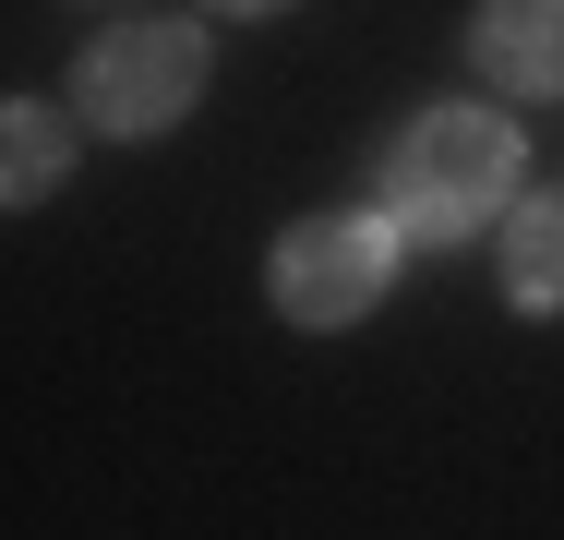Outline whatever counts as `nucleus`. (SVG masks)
Here are the masks:
<instances>
[{
  "label": "nucleus",
  "mask_w": 564,
  "mask_h": 540,
  "mask_svg": "<svg viewBox=\"0 0 564 540\" xmlns=\"http://www.w3.org/2000/svg\"><path fill=\"white\" fill-rule=\"evenodd\" d=\"M505 193H517V120H492V108H421L384 156V228L433 240V252L480 240Z\"/></svg>",
  "instance_id": "f257e3e1"
},
{
  "label": "nucleus",
  "mask_w": 564,
  "mask_h": 540,
  "mask_svg": "<svg viewBox=\"0 0 564 540\" xmlns=\"http://www.w3.org/2000/svg\"><path fill=\"white\" fill-rule=\"evenodd\" d=\"M73 97L97 132H169L181 108L205 97V36L193 24H109L73 73Z\"/></svg>",
  "instance_id": "f03ea898"
},
{
  "label": "nucleus",
  "mask_w": 564,
  "mask_h": 540,
  "mask_svg": "<svg viewBox=\"0 0 564 540\" xmlns=\"http://www.w3.org/2000/svg\"><path fill=\"white\" fill-rule=\"evenodd\" d=\"M384 277H397V228L384 216H313V228H289L264 252V289H276L289 324H360L384 301Z\"/></svg>",
  "instance_id": "7ed1b4c3"
},
{
  "label": "nucleus",
  "mask_w": 564,
  "mask_h": 540,
  "mask_svg": "<svg viewBox=\"0 0 564 540\" xmlns=\"http://www.w3.org/2000/svg\"><path fill=\"white\" fill-rule=\"evenodd\" d=\"M468 61L505 97H564V0H480Z\"/></svg>",
  "instance_id": "20e7f679"
},
{
  "label": "nucleus",
  "mask_w": 564,
  "mask_h": 540,
  "mask_svg": "<svg viewBox=\"0 0 564 540\" xmlns=\"http://www.w3.org/2000/svg\"><path fill=\"white\" fill-rule=\"evenodd\" d=\"M505 289L517 313H564V193H529L505 216Z\"/></svg>",
  "instance_id": "39448f33"
},
{
  "label": "nucleus",
  "mask_w": 564,
  "mask_h": 540,
  "mask_svg": "<svg viewBox=\"0 0 564 540\" xmlns=\"http://www.w3.org/2000/svg\"><path fill=\"white\" fill-rule=\"evenodd\" d=\"M61 169H73V120L61 108H0V205L61 193Z\"/></svg>",
  "instance_id": "423d86ee"
},
{
  "label": "nucleus",
  "mask_w": 564,
  "mask_h": 540,
  "mask_svg": "<svg viewBox=\"0 0 564 540\" xmlns=\"http://www.w3.org/2000/svg\"><path fill=\"white\" fill-rule=\"evenodd\" d=\"M217 12H276V0H217Z\"/></svg>",
  "instance_id": "0eeeda50"
}]
</instances>
